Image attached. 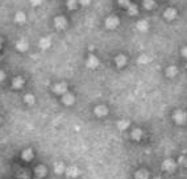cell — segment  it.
Instances as JSON below:
<instances>
[{
	"instance_id": "cell-1",
	"label": "cell",
	"mask_w": 187,
	"mask_h": 179,
	"mask_svg": "<svg viewBox=\"0 0 187 179\" xmlns=\"http://www.w3.org/2000/svg\"><path fill=\"white\" fill-rule=\"evenodd\" d=\"M119 24H120V21H119V19L116 16H109V17H107V20H106V26L108 28V29H115V28L119 26Z\"/></svg>"
},
{
	"instance_id": "cell-2",
	"label": "cell",
	"mask_w": 187,
	"mask_h": 179,
	"mask_svg": "<svg viewBox=\"0 0 187 179\" xmlns=\"http://www.w3.org/2000/svg\"><path fill=\"white\" fill-rule=\"evenodd\" d=\"M162 169H164L165 171H174V170L177 169V164H175V161L170 160V158L165 160V161H164V164H162Z\"/></svg>"
},
{
	"instance_id": "cell-3",
	"label": "cell",
	"mask_w": 187,
	"mask_h": 179,
	"mask_svg": "<svg viewBox=\"0 0 187 179\" xmlns=\"http://www.w3.org/2000/svg\"><path fill=\"white\" fill-rule=\"evenodd\" d=\"M186 119H187V115L183 112V111H177L175 113H174V121L177 122V124H185L186 122Z\"/></svg>"
},
{
	"instance_id": "cell-4",
	"label": "cell",
	"mask_w": 187,
	"mask_h": 179,
	"mask_svg": "<svg viewBox=\"0 0 187 179\" xmlns=\"http://www.w3.org/2000/svg\"><path fill=\"white\" fill-rule=\"evenodd\" d=\"M54 25L57 29H65V28L67 26V21L63 16H58V17L54 19Z\"/></svg>"
},
{
	"instance_id": "cell-5",
	"label": "cell",
	"mask_w": 187,
	"mask_h": 179,
	"mask_svg": "<svg viewBox=\"0 0 187 179\" xmlns=\"http://www.w3.org/2000/svg\"><path fill=\"white\" fill-rule=\"evenodd\" d=\"M53 91L58 95H63L67 92V84L66 83H57V84L53 86Z\"/></svg>"
},
{
	"instance_id": "cell-6",
	"label": "cell",
	"mask_w": 187,
	"mask_h": 179,
	"mask_svg": "<svg viewBox=\"0 0 187 179\" xmlns=\"http://www.w3.org/2000/svg\"><path fill=\"white\" fill-rule=\"evenodd\" d=\"M94 113L98 117H104V116H107V113H108V109H107L106 105H96L94 109Z\"/></svg>"
},
{
	"instance_id": "cell-7",
	"label": "cell",
	"mask_w": 187,
	"mask_h": 179,
	"mask_svg": "<svg viewBox=\"0 0 187 179\" xmlns=\"http://www.w3.org/2000/svg\"><path fill=\"white\" fill-rule=\"evenodd\" d=\"M74 102H75V98H74L73 94L66 92V94L62 95V103H63L65 105H73Z\"/></svg>"
},
{
	"instance_id": "cell-8",
	"label": "cell",
	"mask_w": 187,
	"mask_h": 179,
	"mask_svg": "<svg viewBox=\"0 0 187 179\" xmlns=\"http://www.w3.org/2000/svg\"><path fill=\"white\" fill-rule=\"evenodd\" d=\"M164 17L166 20H169V21H171L177 17V11L174 9V8H168V9H165L164 12Z\"/></svg>"
},
{
	"instance_id": "cell-9",
	"label": "cell",
	"mask_w": 187,
	"mask_h": 179,
	"mask_svg": "<svg viewBox=\"0 0 187 179\" xmlns=\"http://www.w3.org/2000/svg\"><path fill=\"white\" fill-rule=\"evenodd\" d=\"M86 65H87V67H90V69H95V67L99 66V59L95 57V55H90L86 61Z\"/></svg>"
},
{
	"instance_id": "cell-10",
	"label": "cell",
	"mask_w": 187,
	"mask_h": 179,
	"mask_svg": "<svg viewBox=\"0 0 187 179\" xmlns=\"http://www.w3.org/2000/svg\"><path fill=\"white\" fill-rule=\"evenodd\" d=\"M115 63H116L117 67L125 66L126 65V57H125V55H123V54L116 55V57H115Z\"/></svg>"
},
{
	"instance_id": "cell-11",
	"label": "cell",
	"mask_w": 187,
	"mask_h": 179,
	"mask_svg": "<svg viewBox=\"0 0 187 179\" xmlns=\"http://www.w3.org/2000/svg\"><path fill=\"white\" fill-rule=\"evenodd\" d=\"M21 158H23V161H25V162L32 161V158H33V152H32V149L24 150V152L21 153Z\"/></svg>"
},
{
	"instance_id": "cell-12",
	"label": "cell",
	"mask_w": 187,
	"mask_h": 179,
	"mask_svg": "<svg viewBox=\"0 0 187 179\" xmlns=\"http://www.w3.org/2000/svg\"><path fill=\"white\" fill-rule=\"evenodd\" d=\"M136 28H137V30H140V32H146L149 28V24L146 20H140V21L136 24Z\"/></svg>"
},
{
	"instance_id": "cell-13",
	"label": "cell",
	"mask_w": 187,
	"mask_h": 179,
	"mask_svg": "<svg viewBox=\"0 0 187 179\" xmlns=\"http://www.w3.org/2000/svg\"><path fill=\"white\" fill-rule=\"evenodd\" d=\"M46 175V167L45 166H37L36 167V177H37V179H41Z\"/></svg>"
},
{
	"instance_id": "cell-14",
	"label": "cell",
	"mask_w": 187,
	"mask_h": 179,
	"mask_svg": "<svg viewBox=\"0 0 187 179\" xmlns=\"http://www.w3.org/2000/svg\"><path fill=\"white\" fill-rule=\"evenodd\" d=\"M50 46H51V41H50V38L43 37V38L40 40V47H41V49H49Z\"/></svg>"
},
{
	"instance_id": "cell-15",
	"label": "cell",
	"mask_w": 187,
	"mask_h": 179,
	"mask_svg": "<svg viewBox=\"0 0 187 179\" xmlns=\"http://www.w3.org/2000/svg\"><path fill=\"white\" fill-rule=\"evenodd\" d=\"M24 86V79L21 77H16L13 81H12V87L13 88H21Z\"/></svg>"
},
{
	"instance_id": "cell-16",
	"label": "cell",
	"mask_w": 187,
	"mask_h": 179,
	"mask_svg": "<svg viewBox=\"0 0 187 179\" xmlns=\"http://www.w3.org/2000/svg\"><path fill=\"white\" fill-rule=\"evenodd\" d=\"M16 47H17V50H20V51H26L29 45H28V42L25 40H20V41L16 43Z\"/></svg>"
},
{
	"instance_id": "cell-17",
	"label": "cell",
	"mask_w": 187,
	"mask_h": 179,
	"mask_svg": "<svg viewBox=\"0 0 187 179\" xmlns=\"http://www.w3.org/2000/svg\"><path fill=\"white\" fill-rule=\"evenodd\" d=\"M149 174L146 170H138V171L134 173V179H148Z\"/></svg>"
},
{
	"instance_id": "cell-18",
	"label": "cell",
	"mask_w": 187,
	"mask_h": 179,
	"mask_svg": "<svg viewBox=\"0 0 187 179\" xmlns=\"http://www.w3.org/2000/svg\"><path fill=\"white\" fill-rule=\"evenodd\" d=\"M177 74H178V69H177L175 66H169L168 69H166V75H168L169 78L175 77Z\"/></svg>"
},
{
	"instance_id": "cell-19",
	"label": "cell",
	"mask_w": 187,
	"mask_h": 179,
	"mask_svg": "<svg viewBox=\"0 0 187 179\" xmlns=\"http://www.w3.org/2000/svg\"><path fill=\"white\" fill-rule=\"evenodd\" d=\"M66 174L70 178H75L79 174V170L77 167H69V169H66Z\"/></svg>"
},
{
	"instance_id": "cell-20",
	"label": "cell",
	"mask_w": 187,
	"mask_h": 179,
	"mask_svg": "<svg viewBox=\"0 0 187 179\" xmlns=\"http://www.w3.org/2000/svg\"><path fill=\"white\" fill-rule=\"evenodd\" d=\"M25 20H26V17H25V15H24L23 12H17V13H16L15 21L17 24H24V22H25Z\"/></svg>"
},
{
	"instance_id": "cell-21",
	"label": "cell",
	"mask_w": 187,
	"mask_h": 179,
	"mask_svg": "<svg viewBox=\"0 0 187 179\" xmlns=\"http://www.w3.org/2000/svg\"><path fill=\"white\" fill-rule=\"evenodd\" d=\"M141 137H142V130L140 128H136V129H133L132 130V138L133 140H141Z\"/></svg>"
},
{
	"instance_id": "cell-22",
	"label": "cell",
	"mask_w": 187,
	"mask_h": 179,
	"mask_svg": "<svg viewBox=\"0 0 187 179\" xmlns=\"http://www.w3.org/2000/svg\"><path fill=\"white\" fill-rule=\"evenodd\" d=\"M24 100H25V103H26L28 105H33L34 103H36V99H34V96L32 94H26L25 98H24Z\"/></svg>"
},
{
	"instance_id": "cell-23",
	"label": "cell",
	"mask_w": 187,
	"mask_h": 179,
	"mask_svg": "<svg viewBox=\"0 0 187 179\" xmlns=\"http://www.w3.org/2000/svg\"><path fill=\"white\" fill-rule=\"evenodd\" d=\"M154 7H156V2H154V0H144L145 9H153Z\"/></svg>"
},
{
	"instance_id": "cell-24",
	"label": "cell",
	"mask_w": 187,
	"mask_h": 179,
	"mask_svg": "<svg viewBox=\"0 0 187 179\" xmlns=\"http://www.w3.org/2000/svg\"><path fill=\"white\" fill-rule=\"evenodd\" d=\"M117 126H119V129L120 130H124V129H126L129 126V121L128 120H120L117 122Z\"/></svg>"
},
{
	"instance_id": "cell-25",
	"label": "cell",
	"mask_w": 187,
	"mask_h": 179,
	"mask_svg": "<svg viewBox=\"0 0 187 179\" xmlns=\"http://www.w3.org/2000/svg\"><path fill=\"white\" fill-rule=\"evenodd\" d=\"M126 9H128V13H129L130 16H134V15L138 13V9H137V7L134 5V4H130V5L126 8Z\"/></svg>"
},
{
	"instance_id": "cell-26",
	"label": "cell",
	"mask_w": 187,
	"mask_h": 179,
	"mask_svg": "<svg viewBox=\"0 0 187 179\" xmlns=\"http://www.w3.org/2000/svg\"><path fill=\"white\" fill-rule=\"evenodd\" d=\"M63 170H65V166H63L62 164H57V165L54 166V171L57 173V174H61Z\"/></svg>"
},
{
	"instance_id": "cell-27",
	"label": "cell",
	"mask_w": 187,
	"mask_h": 179,
	"mask_svg": "<svg viewBox=\"0 0 187 179\" xmlns=\"http://www.w3.org/2000/svg\"><path fill=\"white\" fill-rule=\"evenodd\" d=\"M67 8L69 9H75L77 8V0H67Z\"/></svg>"
},
{
	"instance_id": "cell-28",
	"label": "cell",
	"mask_w": 187,
	"mask_h": 179,
	"mask_svg": "<svg viewBox=\"0 0 187 179\" xmlns=\"http://www.w3.org/2000/svg\"><path fill=\"white\" fill-rule=\"evenodd\" d=\"M119 4H120L121 7H124V8H128L132 3H130V0H119Z\"/></svg>"
},
{
	"instance_id": "cell-29",
	"label": "cell",
	"mask_w": 187,
	"mask_h": 179,
	"mask_svg": "<svg viewBox=\"0 0 187 179\" xmlns=\"http://www.w3.org/2000/svg\"><path fill=\"white\" fill-rule=\"evenodd\" d=\"M148 61H149V58L146 57V55H141V57L138 58V63H141V65H145Z\"/></svg>"
},
{
	"instance_id": "cell-30",
	"label": "cell",
	"mask_w": 187,
	"mask_h": 179,
	"mask_svg": "<svg viewBox=\"0 0 187 179\" xmlns=\"http://www.w3.org/2000/svg\"><path fill=\"white\" fill-rule=\"evenodd\" d=\"M29 2H30V4H32V5H34V7H37V5H41V4H42V2H43V0H29Z\"/></svg>"
},
{
	"instance_id": "cell-31",
	"label": "cell",
	"mask_w": 187,
	"mask_h": 179,
	"mask_svg": "<svg viewBox=\"0 0 187 179\" xmlns=\"http://www.w3.org/2000/svg\"><path fill=\"white\" fill-rule=\"evenodd\" d=\"M4 78H5V74H4V71H3V70H0V82H3V81H4Z\"/></svg>"
},
{
	"instance_id": "cell-32",
	"label": "cell",
	"mask_w": 187,
	"mask_h": 179,
	"mask_svg": "<svg viewBox=\"0 0 187 179\" xmlns=\"http://www.w3.org/2000/svg\"><path fill=\"white\" fill-rule=\"evenodd\" d=\"M182 55H183L185 58H187V46H186V47H183V49H182Z\"/></svg>"
},
{
	"instance_id": "cell-33",
	"label": "cell",
	"mask_w": 187,
	"mask_h": 179,
	"mask_svg": "<svg viewBox=\"0 0 187 179\" xmlns=\"http://www.w3.org/2000/svg\"><path fill=\"white\" fill-rule=\"evenodd\" d=\"M79 2H81L82 5H87V4H90L91 0H79Z\"/></svg>"
},
{
	"instance_id": "cell-34",
	"label": "cell",
	"mask_w": 187,
	"mask_h": 179,
	"mask_svg": "<svg viewBox=\"0 0 187 179\" xmlns=\"http://www.w3.org/2000/svg\"><path fill=\"white\" fill-rule=\"evenodd\" d=\"M154 179H161V178H154Z\"/></svg>"
}]
</instances>
